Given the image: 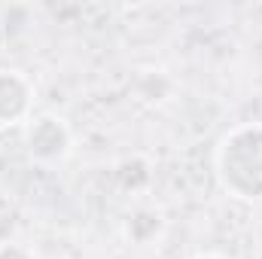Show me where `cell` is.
<instances>
[{
  "label": "cell",
  "instance_id": "7a4b0ae2",
  "mask_svg": "<svg viewBox=\"0 0 262 259\" xmlns=\"http://www.w3.org/2000/svg\"><path fill=\"white\" fill-rule=\"evenodd\" d=\"M21 143L31 162L37 165H61L73 149V131L58 113H37L25 122Z\"/></svg>",
  "mask_w": 262,
  "mask_h": 259
},
{
  "label": "cell",
  "instance_id": "8992f818",
  "mask_svg": "<svg viewBox=\"0 0 262 259\" xmlns=\"http://www.w3.org/2000/svg\"><path fill=\"white\" fill-rule=\"evenodd\" d=\"M192 259H229V256H223V253H198Z\"/></svg>",
  "mask_w": 262,
  "mask_h": 259
},
{
  "label": "cell",
  "instance_id": "5b68a950",
  "mask_svg": "<svg viewBox=\"0 0 262 259\" xmlns=\"http://www.w3.org/2000/svg\"><path fill=\"white\" fill-rule=\"evenodd\" d=\"M0 259H37L31 247L18 244V241H3L0 244Z\"/></svg>",
  "mask_w": 262,
  "mask_h": 259
},
{
  "label": "cell",
  "instance_id": "6da1fadb",
  "mask_svg": "<svg viewBox=\"0 0 262 259\" xmlns=\"http://www.w3.org/2000/svg\"><path fill=\"white\" fill-rule=\"evenodd\" d=\"M213 174L223 192L241 201H262V122L229 128L213 149Z\"/></svg>",
  "mask_w": 262,
  "mask_h": 259
},
{
  "label": "cell",
  "instance_id": "277c9868",
  "mask_svg": "<svg viewBox=\"0 0 262 259\" xmlns=\"http://www.w3.org/2000/svg\"><path fill=\"white\" fill-rule=\"evenodd\" d=\"M162 226H165V220L156 207H137L125 223V232H128V238L134 244H149V241L159 238Z\"/></svg>",
  "mask_w": 262,
  "mask_h": 259
},
{
  "label": "cell",
  "instance_id": "3957f363",
  "mask_svg": "<svg viewBox=\"0 0 262 259\" xmlns=\"http://www.w3.org/2000/svg\"><path fill=\"white\" fill-rule=\"evenodd\" d=\"M34 113V82L21 70H0V128L25 125Z\"/></svg>",
  "mask_w": 262,
  "mask_h": 259
}]
</instances>
